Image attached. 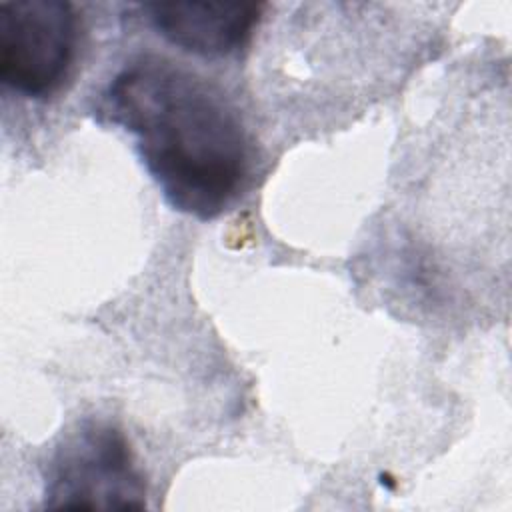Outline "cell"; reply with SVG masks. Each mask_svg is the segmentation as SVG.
Here are the masks:
<instances>
[{
    "label": "cell",
    "instance_id": "3",
    "mask_svg": "<svg viewBox=\"0 0 512 512\" xmlns=\"http://www.w3.org/2000/svg\"><path fill=\"white\" fill-rule=\"evenodd\" d=\"M78 42V16L64 0L0 4V80L26 98H46L66 80Z\"/></svg>",
    "mask_w": 512,
    "mask_h": 512
},
{
    "label": "cell",
    "instance_id": "4",
    "mask_svg": "<svg viewBox=\"0 0 512 512\" xmlns=\"http://www.w3.org/2000/svg\"><path fill=\"white\" fill-rule=\"evenodd\" d=\"M262 8L254 2H150L142 6L162 38L208 58L240 50L252 38Z\"/></svg>",
    "mask_w": 512,
    "mask_h": 512
},
{
    "label": "cell",
    "instance_id": "2",
    "mask_svg": "<svg viewBox=\"0 0 512 512\" xmlns=\"http://www.w3.org/2000/svg\"><path fill=\"white\" fill-rule=\"evenodd\" d=\"M146 506V480L122 430L84 422L56 448L44 486L50 510H138Z\"/></svg>",
    "mask_w": 512,
    "mask_h": 512
},
{
    "label": "cell",
    "instance_id": "1",
    "mask_svg": "<svg viewBox=\"0 0 512 512\" xmlns=\"http://www.w3.org/2000/svg\"><path fill=\"white\" fill-rule=\"evenodd\" d=\"M96 114L134 136L142 164L178 212L216 218L248 178L250 140L236 106L218 86L164 58L124 66Z\"/></svg>",
    "mask_w": 512,
    "mask_h": 512
}]
</instances>
